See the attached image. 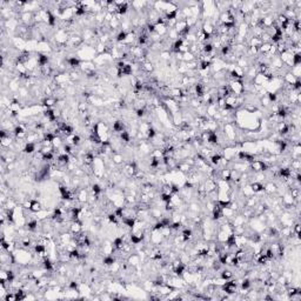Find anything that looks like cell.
I'll return each mask as SVG.
<instances>
[{"instance_id":"4fadbf2b","label":"cell","mask_w":301,"mask_h":301,"mask_svg":"<svg viewBox=\"0 0 301 301\" xmlns=\"http://www.w3.org/2000/svg\"><path fill=\"white\" fill-rule=\"evenodd\" d=\"M71 145H73L74 147H78L80 143H81V138L78 135V134H72L71 135Z\"/></svg>"},{"instance_id":"277c9868","label":"cell","mask_w":301,"mask_h":301,"mask_svg":"<svg viewBox=\"0 0 301 301\" xmlns=\"http://www.w3.org/2000/svg\"><path fill=\"white\" fill-rule=\"evenodd\" d=\"M28 211H30V212H32V213H36V214H38L39 212H41V211H42V208H41V204L38 201V200L32 199L31 207H30V209H28Z\"/></svg>"},{"instance_id":"9a60e30c","label":"cell","mask_w":301,"mask_h":301,"mask_svg":"<svg viewBox=\"0 0 301 301\" xmlns=\"http://www.w3.org/2000/svg\"><path fill=\"white\" fill-rule=\"evenodd\" d=\"M265 191H267L268 193H273V192H275L276 191V186L274 184L269 182V184H267L265 186Z\"/></svg>"},{"instance_id":"8fae6325","label":"cell","mask_w":301,"mask_h":301,"mask_svg":"<svg viewBox=\"0 0 301 301\" xmlns=\"http://www.w3.org/2000/svg\"><path fill=\"white\" fill-rule=\"evenodd\" d=\"M250 286H252V281L250 280V279H242V281H241V285H240V287H241V291H248L250 288Z\"/></svg>"},{"instance_id":"30bf717a","label":"cell","mask_w":301,"mask_h":301,"mask_svg":"<svg viewBox=\"0 0 301 301\" xmlns=\"http://www.w3.org/2000/svg\"><path fill=\"white\" fill-rule=\"evenodd\" d=\"M301 64V54L300 53H293L292 56V67L300 66Z\"/></svg>"},{"instance_id":"7a4b0ae2","label":"cell","mask_w":301,"mask_h":301,"mask_svg":"<svg viewBox=\"0 0 301 301\" xmlns=\"http://www.w3.org/2000/svg\"><path fill=\"white\" fill-rule=\"evenodd\" d=\"M36 61H38V66L39 67L46 66V65H48V61H50L48 56L45 54V53H42V52H38V53H36Z\"/></svg>"},{"instance_id":"8992f818","label":"cell","mask_w":301,"mask_h":301,"mask_svg":"<svg viewBox=\"0 0 301 301\" xmlns=\"http://www.w3.org/2000/svg\"><path fill=\"white\" fill-rule=\"evenodd\" d=\"M222 159H224V155L216 152V153H214V154H212V155H211L209 160H211V163H212V165H214V166H219Z\"/></svg>"},{"instance_id":"3957f363","label":"cell","mask_w":301,"mask_h":301,"mask_svg":"<svg viewBox=\"0 0 301 301\" xmlns=\"http://www.w3.org/2000/svg\"><path fill=\"white\" fill-rule=\"evenodd\" d=\"M250 187L253 193H260V192H264V191H265V186L261 184V182H259V181H254V182L250 184Z\"/></svg>"},{"instance_id":"7c38bea8","label":"cell","mask_w":301,"mask_h":301,"mask_svg":"<svg viewBox=\"0 0 301 301\" xmlns=\"http://www.w3.org/2000/svg\"><path fill=\"white\" fill-rule=\"evenodd\" d=\"M102 191H104V189L101 188V186H100L99 184L92 185V193L94 197H99V195L102 193Z\"/></svg>"},{"instance_id":"5b68a950","label":"cell","mask_w":301,"mask_h":301,"mask_svg":"<svg viewBox=\"0 0 301 301\" xmlns=\"http://www.w3.org/2000/svg\"><path fill=\"white\" fill-rule=\"evenodd\" d=\"M112 129L114 133L124 132V131H125V124H124V121H121V120L114 121V123H113V126H112Z\"/></svg>"},{"instance_id":"ba28073f","label":"cell","mask_w":301,"mask_h":301,"mask_svg":"<svg viewBox=\"0 0 301 301\" xmlns=\"http://www.w3.org/2000/svg\"><path fill=\"white\" fill-rule=\"evenodd\" d=\"M36 143H26L25 147H24L22 151H24V153L26 154H32L36 152Z\"/></svg>"},{"instance_id":"2e32d148","label":"cell","mask_w":301,"mask_h":301,"mask_svg":"<svg viewBox=\"0 0 301 301\" xmlns=\"http://www.w3.org/2000/svg\"><path fill=\"white\" fill-rule=\"evenodd\" d=\"M267 99H268V100H269V102L272 104V102H275L276 100H278V95H276L275 93L268 92V93H267Z\"/></svg>"},{"instance_id":"5bb4252c","label":"cell","mask_w":301,"mask_h":301,"mask_svg":"<svg viewBox=\"0 0 301 301\" xmlns=\"http://www.w3.org/2000/svg\"><path fill=\"white\" fill-rule=\"evenodd\" d=\"M160 199L163 201V204H167V202H171L172 199H173V194H166V193H161L160 194Z\"/></svg>"},{"instance_id":"9c48e42d","label":"cell","mask_w":301,"mask_h":301,"mask_svg":"<svg viewBox=\"0 0 301 301\" xmlns=\"http://www.w3.org/2000/svg\"><path fill=\"white\" fill-rule=\"evenodd\" d=\"M233 276H234V274H233V272H232V270H230V269L221 270V274H220V278H221V279H224L225 281L231 280Z\"/></svg>"},{"instance_id":"6da1fadb","label":"cell","mask_w":301,"mask_h":301,"mask_svg":"<svg viewBox=\"0 0 301 301\" xmlns=\"http://www.w3.org/2000/svg\"><path fill=\"white\" fill-rule=\"evenodd\" d=\"M221 291L224 292L225 294H228V295L235 294L238 291V281L232 280V279L227 280L224 285H221Z\"/></svg>"},{"instance_id":"52a82bcc","label":"cell","mask_w":301,"mask_h":301,"mask_svg":"<svg viewBox=\"0 0 301 301\" xmlns=\"http://www.w3.org/2000/svg\"><path fill=\"white\" fill-rule=\"evenodd\" d=\"M128 12V4L127 2H125L124 1L123 4H120V5L117 6V14H119V16H124V14H126Z\"/></svg>"}]
</instances>
